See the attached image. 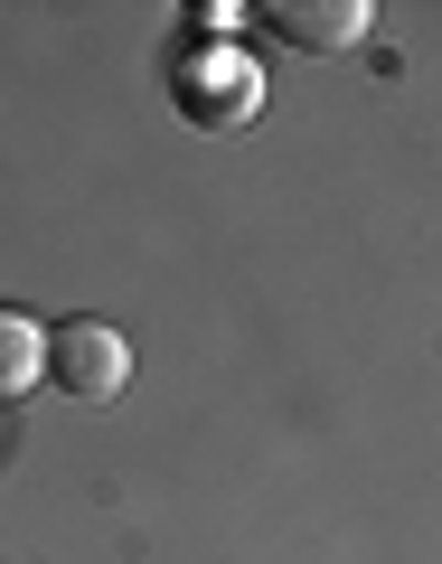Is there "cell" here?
I'll return each mask as SVG.
<instances>
[{
    "mask_svg": "<svg viewBox=\"0 0 442 564\" xmlns=\"http://www.w3.org/2000/svg\"><path fill=\"white\" fill-rule=\"evenodd\" d=\"M47 377H57L66 395H85V404H114L122 377H132V348H122L114 321H66L57 339H47Z\"/></svg>",
    "mask_w": 442,
    "mask_h": 564,
    "instance_id": "1",
    "label": "cell"
},
{
    "mask_svg": "<svg viewBox=\"0 0 442 564\" xmlns=\"http://www.w3.org/2000/svg\"><path fill=\"white\" fill-rule=\"evenodd\" d=\"M180 104H188V122H255L263 113V76H255V57H236V47H207V57H188V76H180Z\"/></svg>",
    "mask_w": 442,
    "mask_h": 564,
    "instance_id": "2",
    "label": "cell"
},
{
    "mask_svg": "<svg viewBox=\"0 0 442 564\" xmlns=\"http://www.w3.org/2000/svg\"><path fill=\"white\" fill-rule=\"evenodd\" d=\"M263 20L282 29L292 47H311V57H339V47H358L367 39V0H263Z\"/></svg>",
    "mask_w": 442,
    "mask_h": 564,
    "instance_id": "3",
    "label": "cell"
},
{
    "mask_svg": "<svg viewBox=\"0 0 442 564\" xmlns=\"http://www.w3.org/2000/svg\"><path fill=\"white\" fill-rule=\"evenodd\" d=\"M39 377H47V329L29 321V311H0V404L29 395Z\"/></svg>",
    "mask_w": 442,
    "mask_h": 564,
    "instance_id": "4",
    "label": "cell"
}]
</instances>
